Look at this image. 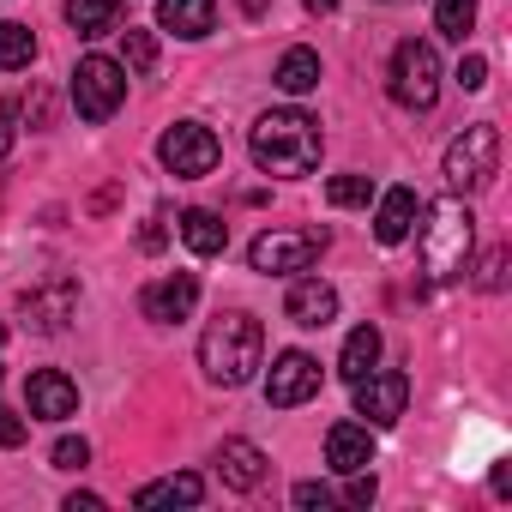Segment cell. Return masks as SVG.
Listing matches in <instances>:
<instances>
[{
	"mask_svg": "<svg viewBox=\"0 0 512 512\" xmlns=\"http://www.w3.org/2000/svg\"><path fill=\"white\" fill-rule=\"evenodd\" d=\"M247 151L266 175H308L320 163V121L302 109H272V115L253 121Z\"/></svg>",
	"mask_w": 512,
	"mask_h": 512,
	"instance_id": "1",
	"label": "cell"
},
{
	"mask_svg": "<svg viewBox=\"0 0 512 512\" xmlns=\"http://www.w3.org/2000/svg\"><path fill=\"white\" fill-rule=\"evenodd\" d=\"M260 356H266V332L253 314H217L199 338V368L211 386H247L260 374Z\"/></svg>",
	"mask_w": 512,
	"mask_h": 512,
	"instance_id": "2",
	"label": "cell"
},
{
	"mask_svg": "<svg viewBox=\"0 0 512 512\" xmlns=\"http://www.w3.org/2000/svg\"><path fill=\"white\" fill-rule=\"evenodd\" d=\"M470 205L452 193V199H434L428 205V223H422V278L428 284H452L464 278V260H470Z\"/></svg>",
	"mask_w": 512,
	"mask_h": 512,
	"instance_id": "3",
	"label": "cell"
},
{
	"mask_svg": "<svg viewBox=\"0 0 512 512\" xmlns=\"http://www.w3.org/2000/svg\"><path fill=\"white\" fill-rule=\"evenodd\" d=\"M494 175H500V127L476 121L446 145V181H452V193H482Z\"/></svg>",
	"mask_w": 512,
	"mask_h": 512,
	"instance_id": "4",
	"label": "cell"
},
{
	"mask_svg": "<svg viewBox=\"0 0 512 512\" xmlns=\"http://www.w3.org/2000/svg\"><path fill=\"white\" fill-rule=\"evenodd\" d=\"M392 97L404 109H434V97H440V55H434V43L404 37L392 49Z\"/></svg>",
	"mask_w": 512,
	"mask_h": 512,
	"instance_id": "5",
	"label": "cell"
},
{
	"mask_svg": "<svg viewBox=\"0 0 512 512\" xmlns=\"http://www.w3.org/2000/svg\"><path fill=\"white\" fill-rule=\"evenodd\" d=\"M121 97H127V67H121V61L85 55V61L73 67V109H79L85 121H109V115L121 109Z\"/></svg>",
	"mask_w": 512,
	"mask_h": 512,
	"instance_id": "6",
	"label": "cell"
},
{
	"mask_svg": "<svg viewBox=\"0 0 512 512\" xmlns=\"http://www.w3.org/2000/svg\"><path fill=\"white\" fill-rule=\"evenodd\" d=\"M320 253H326V229H272L247 247V260H253V272L284 278V272H308Z\"/></svg>",
	"mask_w": 512,
	"mask_h": 512,
	"instance_id": "7",
	"label": "cell"
},
{
	"mask_svg": "<svg viewBox=\"0 0 512 512\" xmlns=\"http://www.w3.org/2000/svg\"><path fill=\"white\" fill-rule=\"evenodd\" d=\"M157 157H163V169H169V175L199 181V175H211V169H217L223 145H217V133H211L205 121H175V127L157 139Z\"/></svg>",
	"mask_w": 512,
	"mask_h": 512,
	"instance_id": "8",
	"label": "cell"
},
{
	"mask_svg": "<svg viewBox=\"0 0 512 512\" xmlns=\"http://www.w3.org/2000/svg\"><path fill=\"white\" fill-rule=\"evenodd\" d=\"M320 392V362L308 356V350H284L278 362H272V374H266V404L272 410H296V404H308Z\"/></svg>",
	"mask_w": 512,
	"mask_h": 512,
	"instance_id": "9",
	"label": "cell"
},
{
	"mask_svg": "<svg viewBox=\"0 0 512 512\" xmlns=\"http://www.w3.org/2000/svg\"><path fill=\"white\" fill-rule=\"evenodd\" d=\"M404 404H410V380L398 368H386V374L374 368L356 380V416H368V428H392L404 416Z\"/></svg>",
	"mask_w": 512,
	"mask_h": 512,
	"instance_id": "10",
	"label": "cell"
},
{
	"mask_svg": "<svg viewBox=\"0 0 512 512\" xmlns=\"http://www.w3.org/2000/svg\"><path fill=\"white\" fill-rule=\"evenodd\" d=\"M19 308H25L31 332L55 338V332H67V320H73V308H79V284H73V278H55V284H43V290H25Z\"/></svg>",
	"mask_w": 512,
	"mask_h": 512,
	"instance_id": "11",
	"label": "cell"
},
{
	"mask_svg": "<svg viewBox=\"0 0 512 512\" xmlns=\"http://www.w3.org/2000/svg\"><path fill=\"white\" fill-rule=\"evenodd\" d=\"M193 302H199V278L193 272H175V278H157L145 296H139V308H145V320H157V326H181L187 314H193Z\"/></svg>",
	"mask_w": 512,
	"mask_h": 512,
	"instance_id": "12",
	"label": "cell"
},
{
	"mask_svg": "<svg viewBox=\"0 0 512 512\" xmlns=\"http://www.w3.org/2000/svg\"><path fill=\"white\" fill-rule=\"evenodd\" d=\"M25 410H31L37 422H67V416L79 410V386H73L61 368H37L31 386H25Z\"/></svg>",
	"mask_w": 512,
	"mask_h": 512,
	"instance_id": "13",
	"label": "cell"
},
{
	"mask_svg": "<svg viewBox=\"0 0 512 512\" xmlns=\"http://www.w3.org/2000/svg\"><path fill=\"white\" fill-rule=\"evenodd\" d=\"M284 314H290L302 332H320V326H332V320H338V290H332L326 278H296V284H290Z\"/></svg>",
	"mask_w": 512,
	"mask_h": 512,
	"instance_id": "14",
	"label": "cell"
},
{
	"mask_svg": "<svg viewBox=\"0 0 512 512\" xmlns=\"http://www.w3.org/2000/svg\"><path fill=\"white\" fill-rule=\"evenodd\" d=\"M326 464H332L338 476L368 470V464H374V434H368V422H338V428L326 434Z\"/></svg>",
	"mask_w": 512,
	"mask_h": 512,
	"instance_id": "15",
	"label": "cell"
},
{
	"mask_svg": "<svg viewBox=\"0 0 512 512\" xmlns=\"http://www.w3.org/2000/svg\"><path fill=\"white\" fill-rule=\"evenodd\" d=\"M157 25L175 31V37H187V43H199V37H211L217 7H211V0H163V7H157Z\"/></svg>",
	"mask_w": 512,
	"mask_h": 512,
	"instance_id": "16",
	"label": "cell"
},
{
	"mask_svg": "<svg viewBox=\"0 0 512 512\" xmlns=\"http://www.w3.org/2000/svg\"><path fill=\"white\" fill-rule=\"evenodd\" d=\"M217 464H223V482H229V488H241V494L266 482V452L253 446V440H223Z\"/></svg>",
	"mask_w": 512,
	"mask_h": 512,
	"instance_id": "17",
	"label": "cell"
},
{
	"mask_svg": "<svg viewBox=\"0 0 512 512\" xmlns=\"http://www.w3.org/2000/svg\"><path fill=\"white\" fill-rule=\"evenodd\" d=\"M416 217H422V199H416L410 187H392V193L380 199V211H374V235H380L386 247H398V241L410 235Z\"/></svg>",
	"mask_w": 512,
	"mask_h": 512,
	"instance_id": "18",
	"label": "cell"
},
{
	"mask_svg": "<svg viewBox=\"0 0 512 512\" xmlns=\"http://www.w3.org/2000/svg\"><path fill=\"white\" fill-rule=\"evenodd\" d=\"M133 500H139V506H199V500H205V482H199L193 470H181V476L145 482V488H139Z\"/></svg>",
	"mask_w": 512,
	"mask_h": 512,
	"instance_id": "19",
	"label": "cell"
},
{
	"mask_svg": "<svg viewBox=\"0 0 512 512\" xmlns=\"http://www.w3.org/2000/svg\"><path fill=\"white\" fill-rule=\"evenodd\" d=\"M67 25L79 37H109L121 31V0H67Z\"/></svg>",
	"mask_w": 512,
	"mask_h": 512,
	"instance_id": "20",
	"label": "cell"
},
{
	"mask_svg": "<svg viewBox=\"0 0 512 512\" xmlns=\"http://www.w3.org/2000/svg\"><path fill=\"white\" fill-rule=\"evenodd\" d=\"M181 241L199 253V260H211V253H223V247H229V229H223V217H217V211H181Z\"/></svg>",
	"mask_w": 512,
	"mask_h": 512,
	"instance_id": "21",
	"label": "cell"
},
{
	"mask_svg": "<svg viewBox=\"0 0 512 512\" xmlns=\"http://www.w3.org/2000/svg\"><path fill=\"white\" fill-rule=\"evenodd\" d=\"M374 368H380V332H374V326H356V332L344 338L338 374H344V380L356 386V380H362V374H374Z\"/></svg>",
	"mask_w": 512,
	"mask_h": 512,
	"instance_id": "22",
	"label": "cell"
},
{
	"mask_svg": "<svg viewBox=\"0 0 512 512\" xmlns=\"http://www.w3.org/2000/svg\"><path fill=\"white\" fill-rule=\"evenodd\" d=\"M278 85H284L290 97H308V91L320 85V55H314V49H284V61H278Z\"/></svg>",
	"mask_w": 512,
	"mask_h": 512,
	"instance_id": "23",
	"label": "cell"
},
{
	"mask_svg": "<svg viewBox=\"0 0 512 512\" xmlns=\"http://www.w3.org/2000/svg\"><path fill=\"white\" fill-rule=\"evenodd\" d=\"M31 55H37V37H31V25H0V73H19V67H31Z\"/></svg>",
	"mask_w": 512,
	"mask_h": 512,
	"instance_id": "24",
	"label": "cell"
},
{
	"mask_svg": "<svg viewBox=\"0 0 512 512\" xmlns=\"http://www.w3.org/2000/svg\"><path fill=\"white\" fill-rule=\"evenodd\" d=\"M470 25H476V0H440V7H434V31H440V37L464 43Z\"/></svg>",
	"mask_w": 512,
	"mask_h": 512,
	"instance_id": "25",
	"label": "cell"
},
{
	"mask_svg": "<svg viewBox=\"0 0 512 512\" xmlns=\"http://www.w3.org/2000/svg\"><path fill=\"white\" fill-rule=\"evenodd\" d=\"M121 55H127V73H151L157 67V43H151V31H121Z\"/></svg>",
	"mask_w": 512,
	"mask_h": 512,
	"instance_id": "26",
	"label": "cell"
},
{
	"mask_svg": "<svg viewBox=\"0 0 512 512\" xmlns=\"http://www.w3.org/2000/svg\"><path fill=\"white\" fill-rule=\"evenodd\" d=\"M326 199L344 205V211H350V205H368V199H374V181H368V175H332Z\"/></svg>",
	"mask_w": 512,
	"mask_h": 512,
	"instance_id": "27",
	"label": "cell"
},
{
	"mask_svg": "<svg viewBox=\"0 0 512 512\" xmlns=\"http://www.w3.org/2000/svg\"><path fill=\"white\" fill-rule=\"evenodd\" d=\"M49 464H55V470H85V464H91V446L67 434V440H55V452H49Z\"/></svg>",
	"mask_w": 512,
	"mask_h": 512,
	"instance_id": "28",
	"label": "cell"
},
{
	"mask_svg": "<svg viewBox=\"0 0 512 512\" xmlns=\"http://www.w3.org/2000/svg\"><path fill=\"white\" fill-rule=\"evenodd\" d=\"M458 85H464V91H482V85H488V61H482V55H464V61H458Z\"/></svg>",
	"mask_w": 512,
	"mask_h": 512,
	"instance_id": "29",
	"label": "cell"
},
{
	"mask_svg": "<svg viewBox=\"0 0 512 512\" xmlns=\"http://www.w3.org/2000/svg\"><path fill=\"white\" fill-rule=\"evenodd\" d=\"M302 512H314V506H332V488L326 482H296V494H290Z\"/></svg>",
	"mask_w": 512,
	"mask_h": 512,
	"instance_id": "30",
	"label": "cell"
},
{
	"mask_svg": "<svg viewBox=\"0 0 512 512\" xmlns=\"http://www.w3.org/2000/svg\"><path fill=\"white\" fill-rule=\"evenodd\" d=\"M25 434H31V428H25V422H19V416L7 410V404H0V446L13 452V446H25Z\"/></svg>",
	"mask_w": 512,
	"mask_h": 512,
	"instance_id": "31",
	"label": "cell"
},
{
	"mask_svg": "<svg viewBox=\"0 0 512 512\" xmlns=\"http://www.w3.org/2000/svg\"><path fill=\"white\" fill-rule=\"evenodd\" d=\"M13 145H19V121H13L7 103H0V157H13Z\"/></svg>",
	"mask_w": 512,
	"mask_h": 512,
	"instance_id": "32",
	"label": "cell"
},
{
	"mask_svg": "<svg viewBox=\"0 0 512 512\" xmlns=\"http://www.w3.org/2000/svg\"><path fill=\"white\" fill-rule=\"evenodd\" d=\"M344 500H350V506H368V500H374V476H368V470H356V476H350V494H344Z\"/></svg>",
	"mask_w": 512,
	"mask_h": 512,
	"instance_id": "33",
	"label": "cell"
},
{
	"mask_svg": "<svg viewBox=\"0 0 512 512\" xmlns=\"http://www.w3.org/2000/svg\"><path fill=\"white\" fill-rule=\"evenodd\" d=\"M139 241H145V247L157 253V247H163V217H145V229H139Z\"/></svg>",
	"mask_w": 512,
	"mask_h": 512,
	"instance_id": "34",
	"label": "cell"
},
{
	"mask_svg": "<svg viewBox=\"0 0 512 512\" xmlns=\"http://www.w3.org/2000/svg\"><path fill=\"white\" fill-rule=\"evenodd\" d=\"M97 506H103L97 494H73V500H67V512H97Z\"/></svg>",
	"mask_w": 512,
	"mask_h": 512,
	"instance_id": "35",
	"label": "cell"
},
{
	"mask_svg": "<svg viewBox=\"0 0 512 512\" xmlns=\"http://www.w3.org/2000/svg\"><path fill=\"white\" fill-rule=\"evenodd\" d=\"M241 13H247V19H266V13H272V0H241Z\"/></svg>",
	"mask_w": 512,
	"mask_h": 512,
	"instance_id": "36",
	"label": "cell"
},
{
	"mask_svg": "<svg viewBox=\"0 0 512 512\" xmlns=\"http://www.w3.org/2000/svg\"><path fill=\"white\" fill-rule=\"evenodd\" d=\"M302 7H308V13H332V7H338V0H302Z\"/></svg>",
	"mask_w": 512,
	"mask_h": 512,
	"instance_id": "37",
	"label": "cell"
},
{
	"mask_svg": "<svg viewBox=\"0 0 512 512\" xmlns=\"http://www.w3.org/2000/svg\"><path fill=\"white\" fill-rule=\"evenodd\" d=\"M0 344H7V320H0Z\"/></svg>",
	"mask_w": 512,
	"mask_h": 512,
	"instance_id": "38",
	"label": "cell"
}]
</instances>
